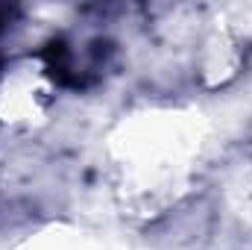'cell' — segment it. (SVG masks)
I'll return each mask as SVG.
<instances>
[{
	"label": "cell",
	"instance_id": "obj_2",
	"mask_svg": "<svg viewBox=\"0 0 252 250\" xmlns=\"http://www.w3.org/2000/svg\"><path fill=\"white\" fill-rule=\"evenodd\" d=\"M53 68L38 53H21L0 68V126H38L56 106Z\"/></svg>",
	"mask_w": 252,
	"mask_h": 250
},
{
	"label": "cell",
	"instance_id": "obj_3",
	"mask_svg": "<svg viewBox=\"0 0 252 250\" xmlns=\"http://www.w3.org/2000/svg\"><path fill=\"white\" fill-rule=\"evenodd\" d=\"M241 65H244V50H241V42L235 39V33L229 27H214L202 44H199V53H196V74L202 80L205 88H223L229 85L238 74H241Z\"/></svg>",
	"mask_w": 252,
	"mask_h": 250
},
{
	"label": "cell",
	"instance_id": "obj_1",
	"mask_svg": "<svg viewBox=\"0 0 252 250\" xmlns=\"http://www.w3.org/2000/svg\"><path fill=\"white\" fill-rule=\"evenodd\" d=\"M190 156L193 141L176 121L150 118L132 124L124 141V168L135 188V200L147 206V194L161 197L167 188L179 186Z\"/></svg>",
	"mask_w": 252,
	"mask_h": 250
},
{
	"label": "cell",
	"instance_id": "obj_4",
	"mask_svg": "<svg viewBox=\"0 0 252 250\" xmlns=\"http://www.w3.org/2000/svg\"><path fill=\"white\" fill-rule=\"evenodd\" d=\"M21 250H64L53 236H44V239H35V242H30V245H24Z\"/></svg>",
	"mask_w": 252,
	"mask_h": 250
}]
</instances>
